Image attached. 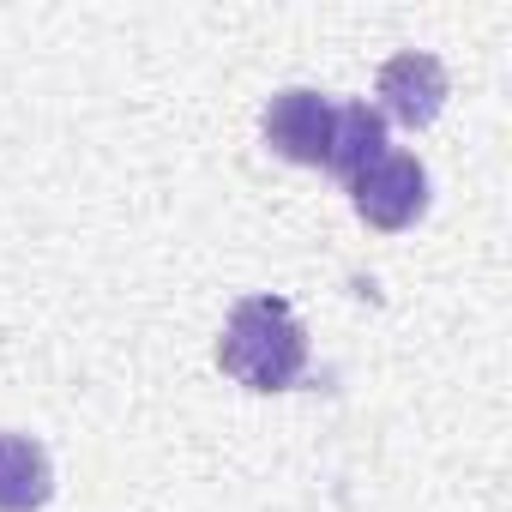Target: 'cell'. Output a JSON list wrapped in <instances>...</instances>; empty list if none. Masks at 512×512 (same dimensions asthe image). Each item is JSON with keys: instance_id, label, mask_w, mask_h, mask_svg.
I'll return each mask as SVG.
<instances>
[{"instance_id": "obj_1", "label": "cell", "mask_w": 512, "mask_h": 512, "mask_svg": "<svg viewBox=\"0 0 512 512\" xmlns=\"http://www.w3.org/2000/svg\"><path fill=\"white\" fill-rule=\"evenodd\" d=\"M217 368L247 392H290L308 374V332L284 296H247L229 308Z\"/></svg>"}, {"instance_id": "obj_2", "label": "cell", "mask_w": 512, "mask_h": 512, "mask_svg": "<svg viewBox=\"0 0 512 512\" xmlns=\"http://www.w3.org/2000/svg\"><path fill=\"white\" fill-rule=\"evenodd\" d=\"M350 205L374 229H410L428 211V169L410 151H386L362 175H350Z\"/></svg>"}, {"instance_id": "obj_3", "label": "cell", "mask_w": 512, "mask_h": 512, "mask_svg": "<svg viewBox=\"0 0 512 512\" xmlns=\"http://www.w3.org/2000/svg\"><path fill=\"white\" fill-rule=\"evenodd\" d=\"M332 97L308 91V85H290L266 103V145L290 163H308L320 169L326 163V145H332Z\"/></svg>"}, {"instance_id": "obj_4", "label": "cell", "mask_w": 512, "mask_h": 512, "mask_svg": "<svg viewBox=\"0 0 512 512\" xmlns=\"http://www.w3.org/2000/svg\"><path fill=\"white\" fill-rule=\"evenodd\" d=\"M446 103V67L428 49H404L380 67V121L428 127Z\"/></svg>"}, {"instance_id": "obj_5", "label": "cell", "mask_w": 512, "mask_h": 512, "mask_svg": "<svg viewBox=\"0 0 512 512\" xmlns=\"http://www.w3.org/2000/svg\"><path fill=\"white\" fill-rule=\"evenodd\" d=\"M55 494V464L43 440L31 434H0V512H37Z\"/></svg>"}, {"instance_id": "obj_6", "label": "cell", "mask_w": 512, "mask_h": 512, "mask_svg": "<svg viewBox=\"0 0 512 512\" xmlns=\"http://www.w3.org/2000/svg\"><path fill=\"white\" fill-rule=\"evenodd\" d=\"M374 157H386V121H380V109H368V103H344V109H332L326 169L350 181V175H362Z\"/></svg>"}]
</instances>
